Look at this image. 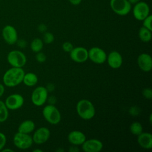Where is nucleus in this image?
Returning a JSON list of instances; mask_svg holds the SVG:
<instances>
[{"label": "nucleus", "mask_w": 152, "mask_h": 152, "mask_svg": "<svg viewBox=\"0 0 152 152\" xmlns=\"http://www.w3.org/2000/svg\"><path fill=\"white\" fill-rule=\"evenodd\" d=\"M62 48L64 52L69 53L74 48V46L70 42H65L62 45Z\"/></svg>", "instance_id": "obj_27"}, {"label": "nucleus", "mask_w": 152, "mask_h": 152, "mask_svg": "<svg viewBox=\"0 0 152 152\" xmlns=\"http://www.w3.org/2000/svg\"><path fill=\"white\" fill-rule=\"evenodd\" d=\"M43 47V42L41 39L35 38L30 43L31 50L35 53L40 52Z\"/></svg>", "instance_id": "obj_22"}, {"label": "nucleus", "mask_w": 152, "mask_h": 152, "mask_svg": "<svg viewBox=\"0 0 152 152\" xmlns=\"http://www.w3.org/2000/svg\"><path fill=\"white\" fill-rule=\"evenodd\" d=\"M137 64L139 68L144 72H149L152 69V59L148 53H141L138 56Z\"/></svg>", "instance_id": "obj_16"}, {"label": "nucleus", "mask_w": 152, "mask_h": 152, "mask_svg": "<svg viewBox=\"0 0 152 152\" xmlns=\"http://www.w3.org/2000/svg\"><path fill=\"white\" fill-rule=\"evenodd\" d=\"M35 129L34 122L30 119H27L23 121L18 126V132L24 133V134H30Z\"/></svg>", "instance_id": "obj_19"}, {"label": "nucleus", "mask_w": 152, "mask_h": 152, "mask_svg": "<svg viewBox=\"0 0 152 152\" xmlns=\"http://www.w3.org/2000/svg\"><path fill=\"white\" fill-rule=\"evenodd\" d=\"M42 114L45 119L52 125H56L61 120V115L58 109L53 104L45 106L42 110Z\"/></svg>", "instance_id": "obj_3"}, {"label": "nucleus", "mask_w": 152, "mask_h": 152, "mask_svg": "<svg viewBox=\"0 0 152 152\" xmlns=\"http://www.w3.org/2000/svg\"><path fill=\"white\" fill-rule=\"evenodd\" d=\"M69 151H71V152H77L79 151V149L77 148V147H75V145H74L72 147H70Z\"/></svg>", "instance_id": "obj_34"}, {"label": "nucleus", "mask_w": 152, "mask_h": 152, "mask_svg": "<svg viewBox=\"0 0 152 152\" xmlns=\"http://www.w3.org/2000/svg\"><path fill=\"white\" fill-rule=\"evenodd\" d=\"M150 15V7L148 5L143 1H139L135 4L133 8V15L139 21H142Z\"/></svg>", "instance_id": "obj_10"}, {"label": "nucleus", "mask_w": 152, "mask_h": 152, "mask_svg": "<svg viewBox=\"0 0 152 152\" xmlns=\"http://www.w3.org/2000/svg\"><path fill=\"white\" fill-rule=\"evenodd\" d=\"M81 1H82V0H69V2H70L71 4L74 5H79V4L81 3Z\"/></svg>", "instance_id": "obj_32"}, {"label": "nucleus", "mask_w": 152, "mask_h": 152, "mask_svg": "<svg viewBox=\"0 0 152 152\" xmlns=\"http://www.w3.org/2000/svg\"><path fill=\"white\" fill-rule=\"evenodd\" d=\"M86 140V135L80 131H72L68 135V140L73 145H81Z\"/></svg>", "instance_id": "obj_17"}, {"label": "nucleus", "mask_w": 152, "mask_h": 152, "mask_svg": "<svg viewBox=\"0 0 152 152\" xmlns=\"http://www.w3.org/2000/svg\"><path fill=\"white\" fill-rule=\"evenodd\" d=\"M4 91H5V87H4V85L0 83V97L1 96H2V95L4 94Z\"/></svg>", "instance_id": "obj_33"}, {"label": "nucleus", "mask_w": 152, "mask_h": 152, "mask_svg": "<svg viewBox=\"0 0 152 152\" xmlns=\"http://www.w3.org/2000/svg\"><path fill=\"white\" fill-rule=\"evenodd\" d=\"M151 20H152L151 15H148L146 18H145L142 20V26L148 28V30L152 31Z\"/></svg>", "instance_id": "obj_26"}, {"label": "nucleus", "mask_w": 152, "mask_h": 152, "mask_svg": "<svg viewBox=\"0 0 152 152\" xmlns=\"http://www.w3.org/2000/svg\"><path fill=\"white\" fill-rule=\"evenodd\" d=\"M110 6L115 13L122 16L127 15L131 10V4L128 0H110Z\"/></svg>", "instance_id": "obj_7"}, {"label": "nucleus", "mask_w": 152, "mask_h": 152, "mask_svg": "<svg viewBox=\"0 0 152 152\" xmlns=\"http://www.w3.org/2000/svg\"><path fill=\"white\" fill-rule=\"evenodd\" d=\"M81 145L82 150L85 152H99L103 147L101 141L94 138L86 140Z\"/></svg>", "instance_id": "obj_14"}, {"label": "nucleus", "mask_w": 152, "mask_h": 152, "mask_svg": "<svg viewBox=\"0 0 152 152\" xmlns=\"http://www.w3.org/2000/svg\"><path fill=\"white\" fill-rule=\"evenodd\" d=\"M69 56L77 63H83L88 59V50L82 46L74 47L69 52Z\"/></svg>", "instance_id": "obj_12"}, {"label": "nucleus", "mask_w": 152, "mask_h": 152, "mask_svg": "<svg viewBox=\"0 0 152 152\" xmlns=\"http://www.w3.org/2000/svg\"><path fill=\"white\" fill-rule=\"evenodd\" d=\"M7 59L12 67L23 68L27 62L26 56L23 52L18 50L10 51L7 55Z\"/></svg>", "instance_id": "obj_4"}, {"label": "nucleus", "mask_w": 152, "mask_h": 152, "mask_svg": "<svg viewBox=\"0 0 152 152\" xmlns=\"http://www.w3.org/2000/svg\"><path fill=\"white\" fill-rule=\"evenodd\" d=\"M43 42L46 44H50L54 41V36L49 31H45L43 34Z\"/></svg>", "instance_id": "obj_25"}, {"label": "nucleus", "mask_w": 152, "mask_h": 152, "mask_svg": "<svg viewBox=\"0 0 152 152\" xmlns=\"http://www.w3.org/2000/svg\"><path fill=\"white\" fill-rule=\"evenodd\" d=\"M106 52L99 47H92L88 50V59L96 64H102L106 61Z\"/></svg>", "instance_id": "obj_8"}, {"label": "nucleus", "mask_w": 152, "mask_h": 152, "mask_svg": "<svg viewBox=\"0 0 152 152\" xmlns=\"http://www.w3.org/2000/svg\"><path fill=\"white\" fill-rule=\"evenodd\" d=\"M1 151H2V152H5V151H10V152H12V151H13V150H12V149H10V148H3L2 150H1Z\"/></svg>", "instance_id": "obj_36"}, {"label": "nucleus", "mask_w": 152, "mask_h": 152, "mask_svg": "<svg viewBox=\"0 0 152 152\" xmlns=\"http://www.w3.org/2000/svg\"><path fill=\"white\" fill-rule=\"evenodd\" d=\"M38 29L40 31V32H45L46 30V27L45 24H40L39 26L38 27Z\"/></svg>", "instance_id": "obj_31"}, {"label": "nucleus", "mask_w": 152, "mask_h": 152, "mask_svg": "<svg viewBox=\"0 0 152 152\" xmlns=\"http://www.w3.org/2000/svg\"><path fill=\"white\" fill-rule=\"evenodd\" d=\"M4 103L8 110H15L23 106L24 103V99L22 95L14 93L9 95L6 98Z\"/></svg>", "instance_id": "obj_9"}, {"label": "nucleus", "mask_w": 152, "mask_h": 152, "mask_svg": "<svg viewBox=\"0 0 152 152\" xmlns=\"http://www.w3.org/2000/svg\"><path fill=\"white\" fill-rule=\"evenodd\" d=\"M76 110L78 116L84 120L92 119L96 113L94 104L87 99L79 100L76 105Z\"/></svg>", "instance_id": "obj_2"}, {"label": "nucleus", "mask_w": 152, "mask_h": 152, "mask_svg": "<svg viewBox=\"0 0 152 152\" xmlns=\"http://www.w3.org/2000/svg\"><path fill=\"white\" fill-rule=\"evenodd\" d=\"M13 142L14 145L18 148L21 150H26L32 145L33 141L32 137H31L28 134L17 132L14 135Z\"/></svg>", "instance_id": "obj_5"}, {"label": "nucleus", "mask_w": 152, "mask_h": 152, "mask_svg": "<svg viewBox=\"0 0 152 152\" xmlns=\"http://www.w3.org/2000/svg\"><path fill=\"white\" fill-rule=\"evenodd\" d=\"M142 96L147 99H151L152 97V90L150 88H146L142 90Z\"/></svg>", "instance_id": "obj_30"}, {"label": "nucleus", "mask_w": 152, "mask_h": 152, "mask_svg": "<svg viewBox=\"0 0 152 152\" xmlns=\"http://www.w3.org/2000/svg\"><path fill=\"white\" fill-rule=\"evenodd\" d=\"M137 141L142 148L149 150L152 148V135L151 133L142 132L138 135Z\"/></svg>", "instance_id": "obj_18"}, {"label": "nucleus", "mask_w": 152, "mask_h": 152, "mask_svg": "<svg viewBox=\"0 0 152 152\" xmlns=\"http://www.w3.org/2000/svg\"><path fill=\"white\" fill-rule=\"evenodd\" d=\"M50 135V130L45 126L37 128L33 133L32 139L33 142L36 144H42L45 143Z\"/></svg>", "instance_id": "obj_13"}, {"label": "nucleus", "mask_w": 152, "mask_h": 152, "mask_svg": "<svg viewBox=\"0 0 152 152\" xmlns=\"http://www.w3.org/2000/svg\"><path fill=\"white\" fill-rule=\"evenodd\" d=\"M138 36L140 39L144 42H148L151 39V31L148 28L142 26L138 31Z\"/></svg>", "instance_id": "obj_21"}, {"label": "nucleus", "mask_w": 152, "mask_h": 152, "mask_svg": "<svg viewBox=\"0 0 152 152\" xmlns=\"http://www.w3.org/2000/svg\"><path fill=\"white\" fill-rule=\"evenodd\" d=\"M38 82V77L36 74L33 72H28L25 73L23 83L28 87H33L35 86Z\"/></svg>", "instance_id": "obj_20"}, {"label": "nucleus", "mask_w": 152, "mask_h": 152, "mask_svg": "<svg viewBox=\"0 0 152 152\" xmlns=\"http://www.w3.org/2000/svg\"><path fill=\"white\" fill-rule=\"evenodd\" d=\"M25 72L23 68L11 67L5 71L3 75L4 85L8 87H14L23 82Z\"/></svg>", "instance_id": "obj_1"}, {"label": "nucleus", "mask_w": 152, "mask_h": 152, "mask_svg": "<svg viewBox=\"0 0 152 152\" xmlns=\"http://www.w3.org/2000/svg\"><path fill=\"white\" fill-rule=\"evenodd\" d=\"M48 91L46 87L38 86L34 89L31 95V100L36 106H42L48 100Z\"/></svg>", "instance_id": "obj_6"}, {"label": "nucleus", "mask_w": 152, "mask_h": 152, "mask_svg": "<svg viewBox=\"0 0 152 152\" xmlns=\"http://www.w3.org/2000/svg\"><path fill=\"white\" fill-rule=\"evenodd\" d=\"M128 2L132 5V4H134L135 5V4H137V2H138L140 1V0H128Z\"/></svg>", "instance_id": "obj_35"}, {"label": "nucleus", "mask_w": 152, "mask_h": 152, "mask_svg": "<svg viewBox=\"0 0 152 152\" xmlns=\"http://www.w3.org/2000/svg\"><path fill=\"white\" fill-rule=\"evenodd\" d=\"M130 132L134 135L138 136L142 132L143 128L141 124L139 122H132L129 126Z\"/></svg>", "instance_id": "obj_24"}, {"label": "nucleus", "mask_w": 152, "mask_h": 152, "mask_svg": "<svg viewBox=\"0 0 152 152\" xmlns=\"http://www.w3.org/2000/svg\"><path fill=\"white\" fill-rule=\"evenodd\" d=\"M2 36L5 42L10 45L15 44L18 40L17 31L11 25H7L2 28Z\"/></svg>", "instance_id": "obj_11"}, {"label": "nucleus", "mask_w": 152, "mask_h": 152, "mask_svg": "<svg viewBox=\"0 0 152 152\" xmlns=\"http://www.w3.org/2000/svg\"><path fill=\"white\" fill-rule=\"evenodd\" d=\"M7 142V137L3 133L0 132V151L5 148V145Z\"/></svg>", "instance_id": "obj_29"}, {"label": "nucleus", "mask_w": 152, "mask_h": 152, "mask_svg": "<svg viewBox=\"0 0 152 152\" xmlns=\"http://www.w3.org/2000/svg\"><path fill=\"white\" fill-rule=\"evenodd\" d=\"M36 61L39 62V63H43L44 62L46 61V56L45 55V54L43 52H39L37 53H36Z\"/></svg>", "instance_id": "obj_28"}, {"label": "nucleus", "mask_w": 152, "mask_h": 152, "mask_svg": "<svg viewBox=\"0 0 152 152\" xmlns=\"http://www.w3.org/2000/svg\"><path fill=\"white\" fill-rule=\"evenodd\" d=\"M33 151H34V152H42V150H39V149H35V150H33Z\"/></svg>", "instance_id": "obj_37"}, {"label": "nucleus", "mask_w": 152, "mask_h": 152, "mask_svg": "<svg viewBox=\"0 0 152 152\" xmlns=\"http://www.w3.org/2000/svg\"><path fill=\"white\" fill-rule=\"evenodd\" d=\"M8 118V109L5 103L0 100V122H5Z\"/></svg>", "instance_id": "obj_23"}, {"label": "nucleus", "mask_w": 152, "mask_h": 152, "mask_svg": "<svg viewBox=\"0 0 152 152\" xmlns=\"http://www.w3.org/2000/svg\"><path fill=\"white\" fill-rule=\"evenodd\" d=\"M106 61L109 66L113 69L119 68L123 63L122 55L116 50L110 52L107 56Z\"/></svg>", "instance_id": "obj_15"}]
</instances>
